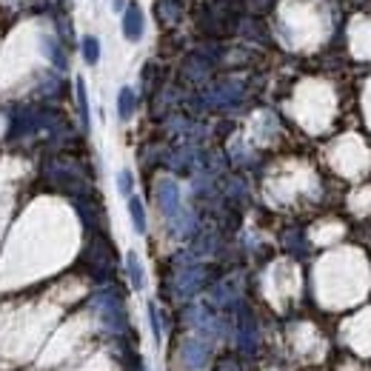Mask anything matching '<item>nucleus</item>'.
<instances>
[{"instance_id": "nucleus-1", "label": "nucleus", "mask_w": 371, "mask_h": 371, "mask_svg": "<svg viewBox=\"0 0 371 371\" xmlns=\"http://www.w3.org/2000/svg\"><path fill=\"white\" fill-rule=\"evenodd\" d=\"M123 34L129 40H140V34H143V12L137 4H132L126 9V15H123Z\"/></svg>"}, {"instance_id": "nucleus-2", "label": "nucleus", "mask_w": 371, "mask_h": 371, "mask_svg": "<svg viewBox=\"0 0 371 371\" xmlns=\"http://www.w3.org/2000/svg\"><path fill=\"white\" fill-rule=\"evenodd\" d=\"M129 215H132L135 231L143 234V231H146V212H143V203H140L137 197H129Z\"/></svg>"}, {"instance_id": "nucleus-3", "label": "nucleus", "mask_w": 371, "mask_h": 371, "mask_svg": "<svg viewBox=\"0 0 371 371\" xmlns=\"http://www.w3.org/2000/svg\"><path fill=\"white\" fill-rule=\"evenodd\" d=\"M117 112H120L123 120L132 117V112H135V92L132 89H120V95H117Z\"/></svg>"}, {"instance_id": "nucleus-4", "label": "nucleus", "mask_w": 371, "mask_h": 371, "mask_svg": "<svg viewBox=\"0 0 371 371\" xmlns=\"http://www.w3.org/2000/svg\"><path fill=\"white\" fill-rule=\"evenodd\" d=\"M83 60L86 63H97L100 60V43H97V37H83Z\"/></svg>"}, {"instance_id": "nucleus-5", "label": "nucleus", "mask_w": 371, "mask_h": 371, "mask_svg": "<svg viewBox=\"0 0 371 371\" xmlns=\"http://www.w3.org/2000/svg\"><path fill=\"white\" fill-rule=\"evenodd\" d=\"M117 189H120V194H126V197H132V189H135V180H132V172H120V175H117Z\"/></svg>"}, {"instance_id": "nucleus-6", "label": "nucleus", "mask_w": 371, "mask_h": 371, "mask_svg": "<svg viewBox=\"0 0 371 371\" xmlns=\"http://www.w3.org/2000/svg\"><path fill=\"white\" fill-rule=\"evenodd\" d=\"M129 274H132L135 288H140V285H143V274H140V263H137V257H135V255H129Z\"/></svg>"}]
</instances>
